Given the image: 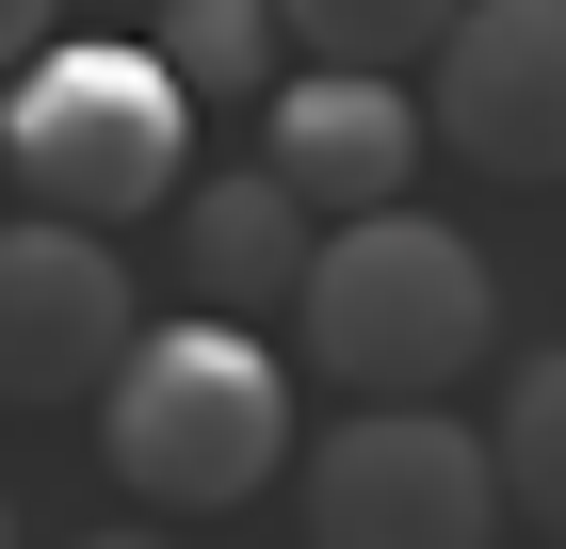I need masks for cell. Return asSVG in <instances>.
<instances>
[{"mask_svg": "<svg viewBox=\"0 0 566 549\" xmlns=\"http://www.w3.org/2000/svg\"><path fill=\"white\" fill-rule=\"evenodd\" d=\"M307 549H485L502 517V453L453 404H340V436H307Z\"/></svg>", "mask_w": 566, "mask_h": 549, "instance_id": "cell-4", "label": "cell"}, {"mask_svg": "<svg viewBox=\"0 0 566 549\" xmlns=\"http://www.w3.org/2000/svg\"><path fill=\"white\" fill-rule=\"evenodd\" d=\"M502 517H534V534H566V356H518V388H502Z\"/></svg>", "mask_w": 566, "mask_h": 549, "instance_id": "cell-10", "label": "cell"}, {"mask_svg": "<svg viewBox=\"0 0 566 549\" xmlns=\"http://www.w3.org/2000/svg\"><path fill=\"white\" fill-rule=\"evenodd\" d=\"M0 549H17V485H0Z\"/></svg>", "mask_w": 566, "mask_h": 549, "instance_id": "cell-14", "label": "cell"}, {"mask_svg": "<svg viewBox=\"0 0 566 549\" xmlns=\"http://www.w3.org/2000/svg\"><path fill=\"white\" fill-rule=\"evenodd\" d=\"M130 258H114V226H0V404H97L114 388V356H130Z\"/></svg>", "mask_w": 566, "mask_h": 549, "instance_id": "cell-6", "label": "cell"}, {"mask_svg": "<svg viewBox=\"0 0 566 549\" xmlns=\"http://www.w3.org/2000/svg\"><path fill=\"white\" fill-rule=\"evenodd\" d=\"M307 275V194L292 178H178V292L227 307V324H260V307H292Z\"/></svg>", "mask_w": 566, "mask_h": 549, "instance_id": "cell-8", "label": "cell"}, {"mask_svg": "<svg viewBox=\"0 0 566 549\" xmlns=\"http://www.w3.org/2000/svg\"><path fill=\"white\" fill-rule=\"evenodd\" d=\"M0 178L65 226H130V211H178L195 178V97H178L163 49L130 33H49L17 65V114H0Z\"/></svg>", "mask_w": 566, "mask_h": 549, "instance_id": "cell-3", "label": "cell"}, {"mask_svg": "<svg viewBox=\"0 0 566 549\" xmlns=\"http://www.w3.org/2000/svg\"><path fill=\"white\" fill-rule=\"evenodd\" d=\"M292 339L307 372H340L356 404H421V388L485 372V339H502V275H485V243H453L437 211H340L324 243H307L292 275Z\"/></svg>", "mask_w": 566, "mask_h": 549, "instance_id": "cell-1", "label": "cell"}, {"mask_svg": "<svg viewBox=\"0 0 566 549\" xmlns=\"http://www.w3.org/2000/svg\"><path fill=\"white\" fill-rule=\"evenodd\" d=\"M275 33H292L307 65H421V49L453 33V0H275Z\"/></svg>", "mask_w": 566, "mask_h": 549, "instance_id": "cell-11", "label": "cell"}, {"mask_svg": "<svg viewBox=\"0 0 566 549\" xmlns=\"http://www.w3.org/2000/svg\"><path fill=\"white\" fill-rule=\"evenodd\" d=\"M97 453H114L130 502L227 517V502H260L275 468H292V372H275L260 324H227V307L130 324V356H114V388H97Z\"/></svg>", "mask_w": 566, "mask_h": 549, "instance_id": "cell-2", "label": "cell"}, {"mask_svg": "<svg viewBox=\"0 0 566 549\" xmlns=\"http://www.w3.org/2000/svg\"><path fill=\"white\" fill-rule=\"evenodd\" d=\"M275 114V146L260 162L307 194V226H340V211H389L405 178H421V97H405V65H307V82H275L260 97Z\"/></svg>", "mask_w": 566, "mask_h": 549, "instance_id": "cell-7", "label": "cell"}, {"mask_svg": "<svg viewBox=\"0 0 566 549\" xmlns=\"http://www.w3.org/2000/svg\"><path fill=\"white\" fill-rule=\"evenodd\" d=\"M49 49V0H0V65H33Z\"/></svg>", "mask_w": 566, "mask_h": 549, "instance_id": "cell-12", "label": "cell"}, {"mask_svg": "<svg viewBox=\"0 0 566 549\" xmlns=\"http://www.w3.org/2000/svg\"><path fill=\"white\" fill-rule=\"evenodd\" d=\"M178 65V97L195 114H243V97H275V0H163V33H146Z\"/></svg>", "mask_w": 566, "mask_h": 549, "instance_id": "cell-9", "label": "cell"}, {"mask_svg": "<svg viewBox=\"0 0 566 549\" xmlns=\"http://www.w3.org/2000/svg\"><path fill=\"white\" fill-rule=\"evenodd\" d=\"M82 549H178V534H82Z\"/></svg>", "mask_w": 566, "mask_h": 549, "instance_id": "cell-13", "label": "cell"}, {"mask_svg": "<svg viewBox=\"0 0 566 549\" xmlns=\"http://www.w3.org/2000/svg\"><path fill=\"white\" fill-rule=\"evenodd\" d=\"M437 97L421 129L502 194H551L566 178V0H453V33L421 49Z\"/></svg>", "mask_w": 566, "mask_h": 549, "instance_id": "cell-5", "label": "cell"}]
</instances>
